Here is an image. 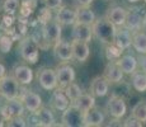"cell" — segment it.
Segmentation results:
<instances>
[{
  "label": "cell",
  "mask_w": 146,
  "mask_h": 127,
  "mask_svg": "<svg viewBox=\"0 0 146 127\" xmlns=\"http://www.w3.org/2000/svg\"><path fill=\"white\" fill-rule=\"evenodd\" d=\"M123 126H126V127H128V126H136V127H140V126H142L144 123L141 122V121H139L137 118H135L133 116H131L130 118H127V120L125 121V122L122 123Z\"/></svg>",
  "instance_id": "obj_36"
},
{
  "label": "cell",
  "mask_w": 146,
  "mask_h": 127,
  "mask_svg": "<svg viewBox=\"0 0 146 127\" xmlns=\"http://www.w3.org/2000/svg\"><path fill=\"white\" fill-rule=\"evenodd\" d=\"M131 116H133L135 118H137L139 121H141L142 123L146 122V102L141 100L136 104L132 108Z\"/></svg>",
  "instance_id": "obj_29"
},
{
  "label": "cell",
  "mask_w": 146,
  "mask_h": 127,
  "mask_svg": "<svg viewBox=\"0 0 146 127\" xmlns=\"http://www.w3.org/2000/svg\"><path fill=\"white\" fill-rule=\"evenodd\" d=\"M53 53H55V56L60 61L69 63V61L72 60L71 43H70V42H67V41L58 39L56 43H53Z\"/></svg>",
  "instance_id": "obj_18"
},
{
  "label": "cell",
  "mask_w": 146,
  "mask_h": 127,
  "mask_svg": "<svg viewBox=\"0 0 146 127\" xmlns=\"http://www.w3.org/2000/svg\"><path fill=\"white\" fill-rule=\"evenodd\" d=\"M19 53H21V57L26 63L29 64H36L38 61V57H40L37 45L29 37H26L21 41V43H19Z\"/></svg>",
  "instance_id": "obj_5"
},
{
  "label": "cell",
  "mask_w": 146,
  "mask_h": 127,
  "mask_svg": "<svg viewBox=\"0 0 146 127\" xmlns=\"http://www.w3.org/2000/svg\"><path fill=\"white\" fill-rule=\"evenodd\" d=\"M131 84L136 92H146V72H144L142 70H135L131 74Z\"/></svg>",
  "instance_id": "obj_28"
},
{
  "label": "cell",
  "mask_w": 146,
  "mask_h": 127,
  "mask_svg": "<svg viewBox=\"0 0 146 127\" xmlns=\"http://www.w3.org/2000/svg\"><path fill=\"white\" fill-rule=\"evenodd\" d=\"M4 122H7V120H5V117L3 116V113H1V111H0V127L1 126H4L5 123Z\"/></svg>",
  "instance_id": "obj_40"
},
{
  "label": "cell",
  "mask_w": 146,
  "mask_h": 127,
  "mask_svg": "<svg viewBox=\"0 0 146 127\" xmlns=\"http://www.w3.org/2000/svg\"><path fill=\"white\" fill-rule=\"evenodd\" d=\"M107 1H111V0H107Z\"/></svg>",
  "instance_id": "obj_43"
},
{
  "label": "cell",
  "mask_w": 146,
  "mask_h": 127,
  "mask_svg": "<svg viewBox=\"0 0 146 127\" xmlns=\"http://www.w3.org/2000/svg\"><path fill=\"white\" fill-rule=\"evenodd\" d=\"M108 46V51H107V56H108L109 60H114L116 61L117 59L121 56V53H122V50L119 49L118 46H116L114 43H111V45H107Z\"/></svg>",
  "instance_id": "obj_33"
},
{
  "label": "cell",
  "mask_w": 146,
  "mask_h": 127,
  "mask_svg": "<svg viewBox=\"0 0 146 127\" xmlns=\"http://www.w3.org/2000/svg\"><path fill=\"white\" fill-rule=\"evenodd\" d=\"M27 126H43L50 127L55 125V116L48 107H40L37 111L29 112V116L26 118Z\"/></svg>",
  "instance_id": "obj_2"
},
{
  "label": "cell",
  "mask_w": 146,
  "mask_h": 127,
  "mask_svg": "<svg viewBox=\"0 0 146 127\" xmlns=\"http://www.w3.org/2000/svg\"><path fill=\"white\" fill-rule=\"evenodd\" d=\"M131 46H132L135 51H136L137 53H140V55L146 53V32L144 29L132 32V42H131Z\"/></svg>",
  "instance_id": "obj_26"
},
{
  "label": "cell",
  "mask_w": 146,
  "mask_h": 127,
  "mask_svg": "<svg viewBox=\"0 0 146 127\" xmlns=\"http://www.w3.org/2000/svg\"><path fill=\"white\" fill-rule=\"evenodd\" d=\"M71 49H72V59H74V60L79 61V63H85V61L89 59L90 49H89L88 42L72 39Z\"/></svg>",
  "instance_id": "obj_17"
},
{
  "label": "cell",
  "mask_w": 146,
  "mask_h": 127,
  "mask_svg": "<svg viewBox=\"0 0 146 127\" xmlns=\"http://www.w3.org/2000/svg\"><path fill=\"white\" fill-rule=\"evenodd\" d=\"M137 61H139V65H140V67H141V70L144 72H146V53L140 56V57L137 59Z\"/></svg>",
  "instance_id": "obj_37"
},
{
  "label": "cell",
  "mask_w": 146,
  "mask_h": 127,
  "mask_svg": "<svg viewBox=\"0 0 146 127\" xmlns=\"http://www.w3.org/2000/svg\"><path fill=\"white\" fill-rule=\"evenodd\" d=\"M97 19L94 12L89 7H78L76 8V23L92 25Z\"/></svg>",
  "instance_id": "obj_27"
},
{
  "label": "cell",
  "mask_w": 146,
  "mask_h": 127,
  "mask_svg": "<svg viewBox=\"0 0 146 127\" xmlns=\"http://www.w3.org/2000/svg\"><path fill=\"white\" fill-rule=\"evenodd\" d=\"M131 42H132V33L126 27H123V25L122 27H117L113 43L123 51V50H127L128 47H131Z\"/></svg>",
  "instance_id": "obj_20"
},
{
  "label": "cell",
  "mask_w": 146,
  "mask_h": 127,
  "mask_svg": "<svg viewBox=\"0 0 146 127\" xmlns=\"http://www.w3.org/2000/svg\"><path fill=\"white\" fill-rule=\"evenodd\" d=\"M106 109L112 118H114V120H121V118L125 117L126 112H127V106H126L125 100H123L119 95L112 94L111 98L107 102Z\"/></svg>",
  "instance_id": "obj_8"
},
{
  "label": "cell",
  "mask_w": 146,
  "mask_h": 127,
  "mask_svg": "<svg viewBox=\"0 0 146 127\" xmlns=\"http://www.w3.org/2000/svg\"><path fill=\"white\" fill-rule=\"evenodd\" d=\"M61 125L66 127H79L83 126V113L78 108H75L71 103L61 116Z\"/></svg>",
  "instance_id": "obj_11"
},
{
  "label": "cell",
  "mask_w": 146,
  "mask_h": 127,
  "mask_svg": "<svg viewBox=\"0 0 146 127\" xmlns=\"http://www.w3.org/2000/svg\"><path fill=\"white\" fill-rule=\"evenodd\" d=\"M19 99L22 100L24 108L28 112H35L40 107H42V98L40 97V94L26 88H22L19 90Z\"/></svg>",
  "instance_id": "obj_10"
},
{
  "label": "cell",
  "mask_w": 146,
  "mask_h": 127,
  "mask_svg": "<svg viewBox=\"0 0 146 127\" xmlns=\"http://www.w3.org/2000/svg\"><path fill=\"white\" fill-rule=\"evenodd\" d=\"M5 74H7V67H5L4 64H3V61L0 60V78H3Z\"/></svg>",
  "instance_id": "obj_39"
},
{
  "label": "cell",
  "mask_w": 146,
  "mask_h": 127,
  "mask_svg": "<svg viewBox=\"0 0 146 127\" xmlns=\"http://www.w3.org/2000/svg\"><path fill=\"white\" fill-rule=\"evenodd\" d=\"M71 104L79 109L81 113H84L95 106V97L90 93H81L76 99L71 102Z\"/></svg>",
  "instance_id": "obj_23"
},
{
  "label": "cell",
  "mask_w": 146,
  "mask_h": 127,
  "mask_svg": "<svg viewBox=\"0 0 146 127\" xmlns=\"http://www.w3.org/2000/svg\"><path fill=\"white\" fill-rule=\"evenodd\" d=\"M12 75L21 85H28L33 80V70L28 65L19 64L13 69Z\"/></svg>",
  "instance_id": "obj_15"
},
{
  "label": "cell",
  "mask_w": 146,
  "mask_h": 127,
  "mask_svg": "<svg viewBox=\"0 0 146 127\" xmlns=\"http://www.w3.org/2000/svg\"><path fill=\"white\" fill-rule=\"evenodd\" d=\"M50 103H51V106L56 109V111L62 112L70 106L71 102H70L69 97L66 95L65 90H64L62 88H58L57 86L56 89H53L51 99H50Z\"/></svg>",
  "instance_id": "obj_14"
},
{
  "label": "cell",
  "mask_w": 146,
  "mask_h": 127,
  "mask_svg": "<svg viewBox=\"0 0 146 127\" xmlns=\"http://www.w3.org/2000/svg\"><path fill=\"white\" fill-rule=\"evenodd\" d=\"M72 37L74 39L83 42H90L93 38V29L92 25L89 24H83V23H75L72 27Z\"/></svg>",
  "instance_id": "obj_22"
},
{
  "label": "cell",
  "mask_w": 146,
  "mask_h": 127,
  "mask_svg": "<svg viewBox=\"0 0 146 127\" xmlns=\"http://www.w3.org/2000/svg\"><path fill=\"white\" fill-rule=\"evenodd\" d=\"M19 0H3L1 1V9L7 14H14L18 10Z\"/></svg>",
  "instance_id": "obj_31"
},
{
  "label": "cell",
  "mask_w": 146,
  "mask_h": 127,
  "mask_svg": "<svg viewBox=\"0 0 146 127\" xmlns=\"http://www.w3.org/2000/svg\"><path fill=\"white\" fill-rule=\"evenodd\" d=\"M116 61H117V64H118V66L121 67V70L123 71V74L131 75L135 70H137V66H139V61H137V59L132 55L119 56Z\"/></svg>",
  "instance_id": "obj_25"
},
{
  "label": "cell",
  "mask_w": 146,
  "mask_h": 127,
  "mask_svg": "<svg viewBox=\"0 0 146 127\" xmlns=\"http://www.w3.org/2000/svg\"><path fill=\"white\" fill-rule=\"evenodd\" d=\"M7 125L10 127H24L27 126V121L24 118V116H17V117H13L10 120L7 121Z\"/></svg>",
  "instance_id": "obj_34"
},
{
  "label": "cell",
  "mask_w": 146,
  "mask_h": 127,
  "mask_svg": "<svg viewBox=\"0 0 146 127\" xmlns=\"http://www.w3.org/2000/svg\"><path fill=\"white\" fill-rule=\"evenodd\" d=\"M104 120H106L104 113L95 106L83 113V126H88V127L102 126L104 123Z\"/></svg>",
  "instance_id": "obj_13"
},
{
  "label": "cell",
  "mask_w": 146,
  "mask_h": 127,
  "mask_svg": "<svg viewBox=\"0 0 146 127\" xmlns=\"http://www.w3.org/2000/svg\"><path fill=\"white\" fill-rule=\"evenodd\" d=\"M128 3H137V1H140V0H127Z\"/></svg>",
  "instance_id": "obj_41"
},
{
  "label": "cell",
  "mask_w": 146,
  "mask_h": 127,
  "mask_svg": "<svg viewBox=\"0 0 146 127\" xmlns=\"http://www.w3.org/2000/svg\"><path fill=\"white\" fill-rule=\"evenodd\" d=\"M0 97H1V94H0Z\"/></svg>",
  "instance_id": "obj_44"
},
{
  "label": "cell",
  "mask_w": 146,
  "mask_h": 127,
  "mask_svg": "<svg viewBox=\"0 0 146 127\" xmlns=\"http://www.w3.org/2000/svg\"><path fill=\"white\" fill-rule=\"evenodd\" d=\"M109 90V83L104 76H97L92 80L90 83V94H93L94 97H106L108 94Z\"/></svg>",
  "instance_id": "obj_21"
},
{
  "label": "cell",
  "mask_w": 146,
  "mask_h": 127,
  "mask_svg": "<svg viewBox=\"0 0 146 127\" xmlns=\"http://www.w3.org/2000/svg\"><path fill=\"white\" fill-rule=\"evenodd\" d=\"M44 4L47 5L48 9H58L60 7H62V0H44Z\"/></svg>",
  "instance_id": "obj_35"
},
{
  "label": "cell",
  "mask_w": 146,
  "mask_h": 127,
  "mask_svg": "<svg viewBox=\"0 0 146 127\" xmlns=\"http://www.w3.org/2000/svg\"><path fill=\"white\" fill-rule=\"evenodd\" d=\"M126 14H127V9H125L123 7H119V5H114V7L108 9L106 17L116 27H122V25H125Z\"/></svg>",
  "instance_id": "obj_24"
},
{
  "label": "cell",
  "mask_w": 146,
  "mask_h": 127,
  "mask_svg": "<svg viewBox=\"0 0 146 127\" xmlns=\"http://www.w3.org/2000/svg\"><path fill=\"white\" fill-rule=\"evenodd\" d=\"M1 111L3 116L5 117V120H10L13 117H17V116H24V108L22 100L18 98H14V99H9L7 100V103L3 106V108L0 109Z\"/></svg>",
  "instance_id": "obj_12"
},
{
  "label": "cell",
  "mask_w": 146,
  "mask_h": 127,
  "mask_svg": "<svg viewBox=\"0 0 146 127\" xmlns=\"http://www.w3.org/2000/svg\"><path fill=\"white\" fill-rule=\"evenodd\" d=\"M55 72H56V78H57L58 88H62V89L69 85L70 83L75 81V78H76L75 69L69 63H65V61H61L56 66Z\"/></svg>",
  "instance_id": "obj_6"
},
{
  "label": "cell",
  "mask_w": 146,
  "mask_h": 127,
  "mask_svg": "<svg viewBox=\"0 0 146 127\" xmlns=\"http://www.w3.org/2000/svg\"><path fill=\"white\" fill-rule=\"evenodd\" d=\"M123 71L121 70V67L118 66L117 61L114 60H109L108 64L106 65L104 67V72H103V76L108 80L109 84H116L119 83L123 79Z\"/></svg>",
  "instance_id": "obj_16"
},
{
  "label": "cell",
  "mask_w": 146,
  "mask_h": 127,
  "mask_svg": "<svg viewBox=\"0 0 146 127\" xmlns=\"http://www.w3.org/2000/svg\"><path fill=\"white\" fill-rule=\"evenodd\" d=\"M78 7H90L93 0H75Z\"/></svg>",
  "instance_id": "obj_38"
},
{
  "label": "cell",
  "mask_w": 146,
  "mask_h": 127,
  "mask_svg": "<svg viewBox=\"0 0 146 127\" xmlns=\"http://www.w3.org/2000/svg\"><path fill=\"white\" fill-rule=\"evenodd\" d=\"M13 39L8 35H0V51L3 53H7L12 50Z\"/></svg>",
  "instance_id": "obj_32"
},
{
  "label": "cell",
  "mask_w": 146,
  "mask_h": 127,
  "mask_svg": "<svg viewBox=\"0 0 146 127\" xmlns=\"http://www.w3.org/2000/svg\"><path fill=\"white\" fill-rule=\"evenodd\" d=\"M144 1H145V5H146V0H144Z\"/></svg>",
  "instance_id": "obj_42"
},
{
  "label": "cell",
  "mask_w": 146,
  "mask_h": 127,
  "mask_svg": "<svg viewBox=\"0 0 146 127\" xmlns=\"http://www.w3.org/2000/svg\"><path fill=\"white\" fill-rule=\"evenodd\" d=\"M55 19L61 25H74L76 23V9L69 7H60L56 9Z\"/></svg>",
  "instance_id": "obj_19"
},
{
  "label": "cell",
  "mask_w": 146,
  "mask_h": 127,
  "mask_svg": "<svg viewBox=\"0 0 146 127\" xmlns=\"http://www.w3.org/2000/svg\"><path fill=\"white\" fill-rule=\"evenodd\" d=\"M19 90H21V84L15 80L12 74H5L3 78H0V94L5 100L18 98Z\"/></svg>",
  "instance_id": "obj_4"
},
{
  "label": "cell",
  "mask_w": 146,
  "mask_h": 127,
  "mask_svg": "<svg viewBox=\"0 0 146 127\" xmlns=\"http://www.w3.org/2000/svg\"><path fill=\"white\" fill-rule=\"evenodd\" d=\"M92 29H93V36L98 41H100V43L111 45L114 42L117 27L107 17L95 19L94 23L92 24Z\"/></svg>",
  "instance_id": "obj_1"
},
{
  "label": "cell",
  "mask_w": 146,
  "mask_h": 127,
  "mask_svg": "<svg viewBox=\"0 0 146 127\" xmlns=\"http://www.w3.org/2000/svg\"><path fill=\"white\" fill-rule=\"evenodd\" d=\"M146 21V12L142 10L140 7H132L127 9V14H126V21L125 25L131 33L140 31L144 28V23Z\"/></svg>",
  "instance_id": "obj_3"
},
{
  "label": "cell",
  "mask_w": 146,
  "mask_h": 127,
  "mask_svg": "<svg viewBox=\"0 0 146 127\" xmlns=\"http://www.w3.org/2000/svg\"><path fill=\"white\" fill-rule=\"evenodd\" d=\"M37 80L38 84L41 85V88L44 90H48V92H51V90L56 89L58 86L55 69H50V67L40 69L37 71Z\"/></svg>",
  "instance_id": "obj_9"
},
{
  "label": "cell",
  "mask_w": 146,
  "mask_h": 127,
  "mask_svg": "<svg viewBox=\"0 0 146 127\" xmlns=\"http://www.w3.org/2000/svg\"><path fill=\"white\" fill-rule=\"evenodd\" d=\"M64 90H65V93H66V95L69 97V99L70 102H72V100H75L81 94V89H80V86L78 85L75 81H72V83H70L67 86H65L64 88Z\"/></svg>",
  "instance_id": "obj_30"
},
{
  "label": "cell",
  "mask_w": 146,
  "mask_h": 127,
  "mask_svg": "<svg viewBox=\"0 0 146 127\" xmlns=\"http://www.w3.org/2000/svg\"><path fill=\"white\" fill-rule=\"evenodd\" d=\"M61 24L56 19H47L42 24V36L44 41L50 45L56 43L58 39H61Z\"/></svg>",
  "instance_id": "obj_7"
}]
</instances>
